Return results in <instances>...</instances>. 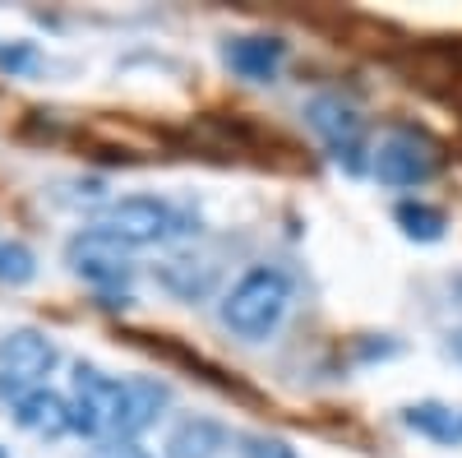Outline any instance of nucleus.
<instances>
[{
	"label": "nucleus",
	"mask_w": 462,
	"mask_h": 458,
	"mask_svg": "<svg viewBox=\"0 0 462 458\" xmlns=\"http://www.w3.org/2000/svg\"><path fill=\"white\" fill-rule=\"evenodd\" d=\"M74 431L93 440H116V416H121V379L102 375L97 366L74 370V394H69Z\"/></svg>",
	"instance_id": "39448f33"
},
{
	"label": "nucleus",
	"mask_w": 462,
	"mask_h": 458,
	"mask_svg": "<svg viewBox=\"0 0 462 458\" xmlns=\"http://www.w3.org/2000/svg\"><path fill=\"white\" fill-rule=\"evenodd\" d=\"M158 283H162L167 292L185 296V301H195V296H208V292H213V283H217V269H213L208 259H195V255H176V259H167L162 269H158Z\"/></svg>",
	"instance_id": "9b49d317"
},
{
	"label": "nucleus",
	"mask_w": 462,
	"mask_h": 458,
	"mask_svg": "<svg viewBox=\"0 0 462 458\" xmlns=\"http://www.w3.org/2000/svg\"><path fill=\"white\" fill-rule=\"evenodd\" d=\"M439 148L426 139V135H416V130H389L379 139L374 148V176L383 185H393V190H411V185H426L435 172H439Z\"/></svg>",
	"instance_id": "20e7f679"
},
{
	"label": "nucleus",
	"mask_w": 462,
	"mask_h": 458,
	"mask_svg": "<svg viewBox=\"0 0 462 458\" xmlns=\"http://www.w3.org/2000/svg\"><path fill=\"white\" fill-rule=\"evenodd\" d=\"M393 222L402 227V237H411V241H439L444 227H448V213L426 204V200H402L393 209Z\"/></svg>",
	"instance_id": "4468645a"
},
{
	"label": "nucleus",
	"mask_w": 462,
	"mask_h": 458,
	"mask_svg": "<svg viewBox=\"0 0 462 458\" xmlns=\"http://www.w3.org/2000/svg\"><path fill=\"white\" fill-rule=\"evenodd\" d=\"M305 121H310V130L328 144V153L337 163H346L352 172H361V153H365V121L361 111L337 98V93H319L305 102Z\"/></svg>",
	"instance_id": "423d86ee"
},
{
	"label": "nucleus",
	"mask_w": 462,
	"mask_h": 458,
	"mask_svg": "<svg viewBox=\"0 0 462 458\" xmlns=\"http://www.w3.org/2000/svg\"><path fill=\"white\" fill-rule=\"evenodd\" d=\"M37 278V259L23 241H10V237H0V283H10V287H23Z\"/></svg>",
	"instance_id": "2eb2a0df"
},
{
	"label": "nucleus",
	"mask_w": 462,
	"mask_h": 458,
	"mask_svg": "<svg viewBox=\"0 0 462 458\" xmlns=\"http://www.w3.org/2000/svg\"><path fill=\"white\" fill-rule=\"evenodd\" d=\"M14 422L28 435H42V440H60L65 431H74V416H69V398H60L56 389H32L14 403Z\"/></svg>",
	"instance_id": "1a4fd4ad"
},
{
	"label": "nucleus",
	"mask_w": 462,
	"mask_h": 458,
	"mask_svg": "<svg viewBox=\"0 0 462 458\" xmlns=\"http://www.w3.org/2000/svg\"><path fill=\"white\" fill-rule=\"evenodd\" d=\"M0 458H10V449H5V444H0Z\"/></svg>",
	"instance_id": "6ab92c4d"
},
{
	"label": "nucleus",
	"mask_w": 462,
	"mask_h": 458,
	"mask_svg": "<svg viewBox=\"0 0 462 458\" xmlns=\"http://www.w3.org/2000/svg\"><path fill=\"white\" fill-rule=\"evenodd\" d=\"M226 65L241 74V79H250V84H268L273 74L282 70V61H287V47L278 42V37H231L226 42Z\"/></svg>",
	"instance_id": "9d476101"
},
{
	"label": "nucleus",
	"mask_w": 462,
	"mask_h": 458,
	"mask_svg": "<svg viewBox=\"0 0 462 458\" xmlns=\"http://www.w3.org/2000/svg\"><path fill=\"white\" fill-rule=\"evenodd\" d=\"M402 422L426 435V440H439V444H462V412L444 407V403H416L402 412Z\"/></svg>",
	"instance_id": "ddd939ff"
},
{
	"label": "nucleus",
	"mask_w": 462,
	"mask_h": 458,
	"mask_svg": "<svg viewBox=\"0 0 462 458\" xmlns=\"http://www.w3.org/2000/svg\"><path fill=\"white\" fill-rule=\"evenodd\" d=\"M65 259L74 264V274L97 283V287H116L130 274V246H121L111 232H102V227H88V232L74 237L65 246Z\"/></svg>",
	"instance_id": "0eeeda50"
},
{
	"label": "nucleus",
	"mask_w": 462,
	"mask_h": 458,
	"mask_svg": "<svg viewBox=\"0 0 462 458\" xmlns=\"http://www.w3.org/2000/svg\"><path fill=\"white\" fill-rule=\"evenodd\" d=\"M60 352L47 333L37 329H14L0 338V394L5 398H23L32 389H42V379L56 370Z\"/></svg>",
	"instance_id": "7ed1b4c3"
},
{
	"label": "nucleus",
	"mask_w": 462,
	"mask_h": 458,
	"mask_svg": "<svg viewBox=\"0 0 462 458\" xmlns=\"http://www.w3.org/2000/svg\"><path fill=\"white\" fill-rule=\"evenodd\" d=\"M167 403H171V389L162 385V379H148V375L121 379V416H116V440L143 435V431L162 416ZM106 444H111V440H106Z\"/></svg>",
	"instance_id": "6e6552de"
},
{
	"label": "nucleus",
	"mask_w": 462,
	"mask_h": 458,
	"mask_svg": "<svg viewBox=\"0 0 462 458\" xmlns=\"http://www.w3.org/2000/svg\"><path fill=\"white\" fill-rule=\"evenodd\" d=\"M287 305H291V278L282 269L259 264V269H250L236 287L226 292L222 324L231 333H241V338H268V333L282 324Z\"/></svg>",
	"instance_id": "f257e3e1"
},
{
	"label": "nucleus",
	"mask_w": 462,
	"mask_h": 458,
	"mask_svg": "<svg viewBox=\"0 0 462 458\" xmlns=\"http://www.w3.org/2000/svg\"><path fill=\"white\" fill-rule=\"evenodd\" d=\"M241 453L245 458H296V449L287 440H273V435H245L241 440Z\"/></svg>",
	"instance_id": "dca6fc26"
},
{
	"label": "nucleus",
	"mask_w": 462,
	"mask_h": 458,
	"mask_svg": "<svg viewBox=\"0 0 462 458\" xmlns=\"http://www.w3.org/2000/svg\"><path fill=\"white\" fill-rule=\"evenodd\" d=\"M97 227L134 250V246H162V241L189 232V218L176 204L158 200V195H125V200H116V204L102 209Z\"/></svg>",
	"instance_id": "f03ea898"
},
{
	"label": "nucleus",
	"mask_w": 462,
	"mask_h": 458,
	"mask_svg": "<svg viewBox=\"0 0 462 458\" xmlns=\"http://www.w3.org/2000/svg\"><path fill=\"white\" fill-rule=\"evenodd\" d=\"M453 357H462V333H453Z\"/></svg>",
	"instance_id": "a211bd4d"
},
{
	"label": "nucleus",
	"mask_w": 462,
	"mask_h": 458,
	"mask_svg": "<svg viewBox=\"0 0 462 458\" xmlns=\"http://www.w3.org/2000/svg\"><path fill=\"white\" fill-rule=\"evenodd\" d=\"M226 444V431L208 416H189L180 422L167 440V458H217V449Z\"/></svg>",
	"instance_id": "f8f14e48"
},
{
	"label": "nucleus",
	"mask_w": 462,
	"mask_h": 458,
	"mask_svg": "<svg viewBox=\"0 0 462 458\" xmlns=\"http://www.w3.org/2000/svg\"><path fill=\"white\" fill-rule=\"evenodd\" d=\"M93 458H148V453H143L134 440H111V444H102Z\"/></svg>",
	"instance_id": "f3484780"
}]
</instances>
